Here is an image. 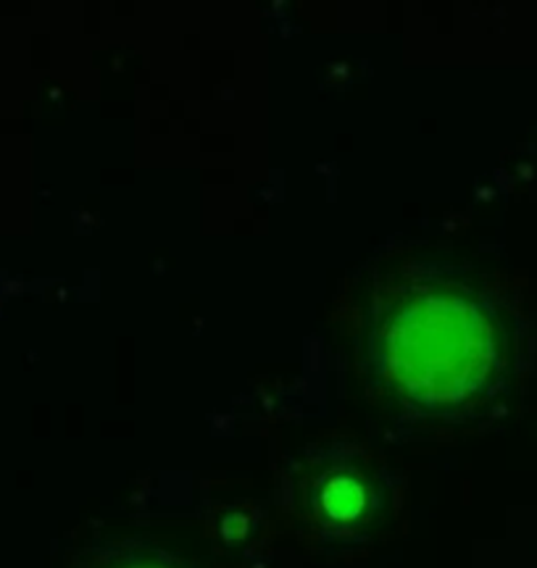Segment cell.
<instances>
[{
	"label": "cell",
	"mask_w": 537,
	"mask_h": 568,
	"mask_svg": "<svg viewBox=\"0 0 537 568\" xmlns=\"http://www.w3.org/2000/svg\"><path fill=\"white\" fill-rule=\"evenodd\" d=\"M374 372L403 406L448 416L483 387L493 337L483 303L445 276L403 282L374 314Z\"/></svg>",
	"instance_id": "cell-1"
},
{
	"label": "cell",
	"mask_w": 537,
	"mask_h": 568,
	"mask_svg": "<svg viewBox=\"0 0 537 568\" xmlns=\"http://www.w3.org/2000/svg\"><path fill=\"white\" fill-rule=\"evenodd\" d=\"M295 516L324 539H362L395 508V479L385 464L356 443L308 450L290 474Z\"/></svg>",
	"instance_id": "cell-2"
},
{
	"label": "cell",
	"mask_w": 537,
	"mask_h": 568,
	"mask_svg": "<svg viewBox=\"0 0 537 568\" xmlns=\"http://www.w3.org/2000/svg\"><path fill=\"white\" fill-rule=\"evenodd\" d=\"M90 568H185L174 558L148 548H122L103 552Z\"/></svg>",
	"instance_id": "cell-3"
}]
</instances>
